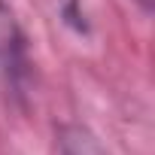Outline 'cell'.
<instances>
[{"mask_svg": "<svg viewBox=\"0 0 155 155\" xmlns=\"http://www.w3.org/2000/svg\"><path fill=\"white\" fill-rule=\"evenodd\" d=\"M137 3H140V6H143V9H146V12H149V9H152V0H137Z\"/></svg>", "mask_w": 155, "mask_h": 155, "instance_id": "obj_3", "label": "cell"}, {"mask_svg": "<svg viewBox=\"0 0 155 155\" xmlns=\"http://www.w3.org/2000/svg\"><path fill=\"white\" fill-rule=\"evenodd\" d=\"M58 149L61 155H110L101 146V140L79 125H64L58 131Z\"/></svg>", "mask_w": 155, "mask_h": 155, "instance_id": "obj_2", "label": "cell"}, {"mask_svg": "<svg viewBox=\"0 0 155 155\" xmlns=\"http://www.w3.org/2000/svg\"><path fill=\"white\" fill-rule=\"evenodd\" d=\"M28 73V55H25V34L6 6V0H0V76L18 85Z\"/></svg>", "mask_w": 155, "mask_h": 155, "instance_id": "obj_1", "label": "cell"}]
</instances>
